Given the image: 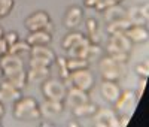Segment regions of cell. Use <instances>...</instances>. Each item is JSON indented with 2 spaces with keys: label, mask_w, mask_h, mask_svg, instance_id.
I'll return each instance as SVG.
<instances>
[{
  "label": "cell",
  "mask_w": 149,
  "mask_h": 127,
  "mask_svg": "<svg viewBox=\"0 0 149 127\" xmlns=\"http://www.w3.org/2000/svg\"><path fill=\"white\" fill-rule=\"evenodd\" d=\"M93 126L95 127H118V117L112 109H97L93 114Z\"/></svg>",
  "instance_id": "obj_5"
},
{
  "label": "cell",
  "mask_w": 149,
  "mask_h": 127,
  "mask_svg": "<svg viewBox=\"0 0 149 127\" xmlns=\"http://www.w3.org/2000/svg\"><path fill=\"white\" fill-rule=\"evenodd\" d=\"M136 72H137L139 76H142V78H148V75H149V67L146 63H140V65L136 66Z\"/></svg>",
  "instance_id": "obj_34"
},
{
  "label": "cell",
  "mask_w": 149,
  "mask_h": 127,
  "mask_svg": "<svg viewBox=\"0 0 149 127\" xmlns=\"http://www.w3.org/2000/svg\"><path fill=\"white\" fill-rule=\"evenodd\" d=\"M0 67H2V70H3V75L6 76V75H10V73H14L17 70L24 69V65H22L21 57L6 53V54H3L2 57H0Z\"/></svg>",
  "instance_id": "obj_7"
},
{
  "label": "cell",
  "mask_w": 149,
  "mask_h": 127,
  "mask_svg": "<svg viewBox=\"0 0 149 127\" xmlns=\"http://www.w3.org/2000/svg\"><path fill=\"white\" fill-rule=\"evenodd\" d=\"M30 55L31 58H37V60H43L46 61L49 66L52 65V61L55 60V54L51 48H48V45H40V46H31L30 49Z\"/></svg>",
  "instance_id": "obj_15"
},
{
  "label": "cell",
  "mask_w": 149,
  "mask_h": 127,
  "mask_svg": "<svg viewBox=\"0 0 149 127\" xmlns=\"http://www.w3.org/2000/svg\"><path fill=\"white\" fill-rule=\"evenodd\" d=\"M30 67H49V65L43 60H37V58H31L30 60Z\"/></svg>",
  "instance_id": "obj_37"
},
{
  "label": "cell",
  "mask_w": 149,
  "mask_h": 127,
  "mask_svg": "<svg viewBox=\"0 0 149 127\" xmlns=\"http://www.w3.org/2000/svg\"><path fill=\"white\" fill-rule=\"evenodd\" d=\"M51 21L49 15L43 11H37L34 12L33 15H30L27 20H26V27L29 32H37V30H45V25Z\"/></svg>",
  "instance_id": "obj_10"
},
{
  "label": "cell",
  "mask_w": 149,
  "mask_h": 127,
  "mask_svg": "<svg viewBox=\"0 0 149 127\" xmlns=\"http://www.w3.org/2000/svg\"><path fill=\"white\" fill-rule=\"evenodd\" d=\"M102 54V48L100 45H95V44H90L88 46V55H86V60L91 61V60H97Z\"/></svg>",
  "instance_id": "obj_28"
},
{
  "label": "cell",
  "mask_w": 149,
  "mask_h": 127,
  "mask_svg": "<svg viewBox=\"0 0 149 127\" xmlns=\"http://www.w3.org/2000/svg\"><path fill=\"white\" fill-rule=\"evenodd\" d=\"M0 124H2V115H0Z\"/></svg>",
  "instance_id": "obj_44"
},
{
  "label": "cell",
  "mask_w": 149,
  "mask_h": 127,
  "mask_svg": "<svg viewBox=\"0 0 149 127\" xmlns=\"http://www.w3.org/2000/svg\"><path fill=\"white\" fill-rule=\"evenodd\" d=\"M88 65H90V61L86 58H69L67 60V69H69V72L85 69V67H88Z\"/></svg>",
  "instance_id": "obj_27"
},
{
  "label": "cell",
  "mask_w": 149,
  "mask_h": 127,
  "mask_svg": "<svg viewBox=\"0 0 149 127\" xmlns=\"http://www.w3.org/2000/svg\"><path fill=\"white\" fill-rule=\"evenodd\" d=\"M124 34H125L131 42L140 44V42H145L148 39V29L145 25H131V27H128L124 32Z\"/></svg>",
  "instance_id": "obj_16"
},
{
  "label": "cell",
  "mask_w": 149,
  "mask_h": 127,
  "mask_svg": "<svg viewBox=\"0 0 149 127\" xmlns=\"http://www.w3.org/2000/svg\"><path fill=\"white\" fill-rule=\"evenodd\" d=\"M85 41V36L82 33H78V32H73V33H69L64 36V39H63V48L67 51L70 48H73L74 45H78L81 42Z\"/></svg>",
  "instance_id": "obj_24"
},
{
  "label": "cell",
  "mask_w": 149,
  "mask_h": 127,
  "mask_svg": "<svg viewBox=\"0 0 149 127\" xmlns=\"http://www.w3.org/2000/svg\"><path fill=\"white\" fill-rule=\"evenodd\" d=\"M128 27H131V22L127 18H124V20H118L113 22H107L106 32L109 34H119V33H124Z\"/></svg>",
  "instance_id": "obj_23"
},
{
  "label": "cell",
  "mask_w": 149,
  "mask_h": 127,
  "mask_svg": "<svg viewBox=\"0 0 149 127\" xmlns=\"http://www.w3.org/2000/svg\"><path fill=\"white\" fill-rule=\"evenodd\" d=\"M3 39H5V42L8 44V46H12L17 41H19V39H18V33H17V32H9V33L3 34Z\"/></svg>",
  "instance_id": "obj_32"
},
{
  "label": "cell",
  "mask_w": 149,
  "mask_h": 127,
  "mask_svg": "<svg viewBox=\"0 0 149 127\" xmlns=\"http://www.w3.org/2000/svg\"><path fill=\"white\" fill-rule=\"evenodd\" d=\"M49 78V67H30L27 72V82L42 84Z\"/></svg>",
  "instance_id": "obj_18"
},
{
  "label": "cell",
  "mask_w": 149,
  "mask_h": 127,
  "mask_svg": "<svg viewBox=\"0 0 149 127\" xmlns=\"http://www.w3.org/2000/svg\"><path fill=\"white\" fill-rule=\"evenodd\" d=\"M27 44L30 46H40V45H48L51 42V33L45 30H37V32H30L27 36Z\"/></svg>",
  "instance_id": "obj_17"
},
{
  "label": "cell",
  "mask_w": 149,
  "mask_h": 127,
  "mask_svg": "<svg viewBox=\"0 0 149 127\" xmlns=\"http://www.w3.org/2000/svg\"><path fill=\"white\" fill-rule=\"evenodd\" d=\"M127 20L131 25H145L148 22V6H133L127 11Z\"/></svg>",
  "instance_id": "obj_12"
},
{
  "label": "cell",
  "mask_w": 149,
  "mask_h": 127,
  "mask_svg": "<svg viewBox=\"0 0 149 127\" xmlns=\"http://www.w3.org/2000/svg\"><path fill=\"white\" fill-rule=\"evenodd\" d=\"M131 44H133V42H131L124 33L110 34L109 42H107V45H106V51H107V54L118 53V51H122V53H130Z\"/></svg>",
  "instance_id": "obj_6"
},
{
  "label": "cell",
  "mask_w": 149,
  "mask_h": 127,
  "mask_svg": "<svg viewBox=\"0 0 149 127\" xmlns=\"http://www.w3.org/2000/svg\"><path fill=\"white\" fill-rule=\"evenodd\" d=\"M52 29H54V25H52V22L51 21H49L46 25H45V32H48V33H51L52 32Z\"/></svg>",
  "instance_id": "obj_41"
},
{
  "label": "cell",
  "mask_w": 149,
  "mask_h": 127,
  "mask_svg": "<svg viewBox=\"0 0 149 127\" xmlns=\"http://www.w3.org/2000/svg\"><path fill=\"white\" fill-rule=\"evenodd\" d=\"M42 91L45 94L46 99H51V100H60L63 102L67 93V88L64 85V82H61L58 79H46L45 82H42Z\"/></svg>",
  "instance_id": "obj_3"
},
{
  "label": "cell",
  "mask_w": 149,
  "mask_h": 127,
  "mask_svg": "<svg viewBox=\"0 0 149 127\" xmlns=\"http://www.w3.org/2000/svg\"><path fill=\"white\" fill-rule=\"evenodd\" d=\"M0 36H3V30H2V27H0Z\"/></svg>",
  "instance_id": "obj_43"
},
{
  "label": "cell",
  "mask_w": 149,
  "mask_h": 127,
  "mask_svg": "<svg viewBox=\"0 0 149 127\" xmlns=\"http://www.w3.org/2000/svg\"><path fill=\"white\" fill-rule=\"evenodd\" d=\"M88 46H90V41H88V37H85L84 42L67 49L69 58H86V55H88Z\"/></svg>",
  "instance_id": "obj_21"
},
{
  "label": "cell",
  "mask_w": 149,
  "mask_h": 127,
  "mask_svg": "<svg viewBox=\"0 0 149 127\" xmlns=\"http://www.w3.org/2000/svg\"><path fill=\"white\" fill-rule=\"evenodd\" d=\"M97 111V108H95V105H93V103H84V105H81V106H76V108H73V114L76 117H90V115H93V114Z\"/></svg>",
  "instance_id": "obj_26"
},
{
  "label": "cell",
  "mask_w": 149,
  "mask_h": 127,
  "mask_svg": "<svg viewBox=\"0 0 149 127\" xmlns=\"http://www.w3.org/2000/svg\"><path fill=\"white\" fill-rule=\"evenodd\" d=\"M14 115L18 120H37L40 117V111L37 106V102L33 97H19L15 102Z\"/></svg>",
  "instance_id": "obj_1"
},
{
  "label": "cell",
  "mask_w": 149,
  "mask_h": 127,
  "mask_svg": "<svg viewBox=\"0 0 149 127\" xmlns=\"http://www.w3.org/2000/svg\"><path fill=\"white\" fill-rule=\"evenodd\" d=\"M39 111H40V117H45V118H52L55 115L63 111V102L60 100H51V99H46L43 103H40L39 106Z\"/></svg>",
  "instance_id": "obj_13"
},
{
  "label": "cell",
  "mask_w": 149,
  "mask_h": 127,
  "mask_svg": "<svg viewBox=\"0 0 149 127\" xmlns=\"http://www.w3.org/2000/svg\"><path fill=\"white\" fill-rule=\"evenodd\" d=\"M30 49H31V46L27 44V41H17L12 46H9L8 53L21 57V55H24V54H30Z\"/></svg>",
  "instance_id": "obj_25"
},
{
  "label": "cell",
  "mask_w": 149,
  "mask_h": 127,
  "mask_svg": "<svg viewBox=\"0 0 149 127\" xmlns=\"http://www.w3.org/2000/svg\"><path fill=\"white\" fill-rule=\"evenodd\" d=\"M64 85L67 87H78L84 91H88L94 85V76L88 67L70 72L69 78L64 79Z\"/></svg>",
  "instance_id": "obj_2"
},
{
  "label": "cell",
  "mask_w": 149,
  "mask_h": 127,
  "mask_svg": "<svg viewBox=\"0 0 149 127\" xmlns=\"http://www.w3.org/2000/svg\"><path fill=\"white\" fill-rule=\"evenodd\" d=\"M98 2H100V0H84V5L86 8H94L95 9V6H97Z\"/></svg>",
  "instance_id": "obj_40"
},
{
  "label": "cell",
  "mask_w": 149,
  "mask_h": 127,
  "mask_svg": "<svg viewBox=\"0 0 149 127\" xmlns=\"http://www.w3.org/2000/svg\"><path fill=\"white\" fill-rule=\"evenodd\" d=\"M124 18H127V11L118 3L112 5L110 8H107L104 11V20L107 22H113V21H118V20H124Z\"/></svg>",
  "instance_id": "obj_20"
},
{
  "label": "cell",
  "mask_w": 149,
  "mask_h": 127,
  "mask_svg": "<svg viewBox=\"0 0 149 127\" xmlns=\"http://www.w3.org/2000/svg\"><path fill=\"white\" fill-rule=\"evenodd\" d=\"M100 91H102L103 97L107 102H110V103H115V102L118 100V97H119V94H121V90L115 84V81H106V79L100 85Z\"/></svg>",
  "instance_id": "obj_14"
},
{
  "label": "cell",
  "mask_w": 149,
  "mask_h": 127,
  "mask_svg": "<svg viewBox=\"0 0 149 127\" xmlns=\"http://www.w3.org/2000/svg\"><path fill=\"white\" fill-rule=\"evenodd\" d=\"M115 3H116L115 0H100V2L97 3L95 9L97 11H106L107 8H110L112 5H115Z\"/></svg>",
  "instance_id": "obj_35"
},
{
  "label": "cell",
  "mask_w": 149,
  "mask_h": 127,
  "mask_svg": "<svg viewBox=\"0 0 149 127\" xmlns=\"http://www.w3.org/2000/svg\"><path fill=\"white\" fill-rule=\"evenodd\" d=\"M84 17V12L79 6H72L67 12H66V17H64V25L67 29H74L76 25L81 22Z\"/></svg>",
  "instance_id": "obj_19"
},
{
  "label": "cell",
  "mask_w": 149,
  "mask_h": 127,
  "mask_svg": "<svg viewBox=\"0 0 149 127\" xmlns=\"http://www.w3.org/2000/svg\"><path fill=\"white\" fill-rule=\"evenodd\" d=\"M130 120H131L130 114H122V115L118 118V127H125V126H128Z\"/></svg>",
  "instance_id": "obj_36"
},
{
  "label": "cell",
  "mask_w": 149,
  "mask_h": 127,
  "mask_svg": "<svg viewBox=\"0 0 149 127\" xmlns=\"http://www.w3.org/2000/svg\"><path fill=\"white\" fill-rule=\"evenodd\" d=\"M145 85H146V78H142L140 84H139V88L137 91H136V97H137V100L142 99V94H143V90H145Z\"/></svg>",
  "instance_id": "obj_38"
},
{
  "label": "cell",
  "mask_w": 149,
  "mask_h": 127,
  "mask_svg": "<svg viewBox=\"0 0 149 127\" xmlns=\"http://www.w3.org/2000/svg\"><path fill=\"white\" fill-rule=\"evenodd\" d=\"M97 30H98V27H97V21H95L94 18L86 20V33H88V36L94 34Z\"/></svg>",
  "instance_id": "obj_33"
},
{
  "label": "cell",
  "mask_w": 149,
  "mask_h": 127,
  "mask_svg": "<svg viewBox=\"0 0 149 127\" xmlns=\"http://www.w3.org/2000/svg\"><path fill=\"white\" fill-rule=\"evenodd\" d=\"M98 69H100L102 76L106 81H116L121 76V66L119 63H116L113 58H110L109 55L103 57L98 63Z\"/></svg>",
  "instance_id": "obj_4"
},
{
  "label": "cell",
  "mask_w": 149,
  "mask_h": 127,
  "mask_svg": "<svg viewBox=\"0 0 149 127\" xmlns=\"http://www.w3.org/2000/svg\"><path fill=\"white\" fill-rule=\"evenodd\" d=\"M21 96V90L15 88L8 79L0 82V103H9V102H17Z\"/></svg>",
  "instance_id": "obj_11"
},
{
  "label": "cell",
  "mask_w": 149,
  "mask_h": 127,
  "mask_svg": "<svg viewBox=\"0 0 149 127\" xmlns=\"http://www.w3.org/2000/svg\"><path fill=\"white\" fill-rule=\"evenodd\" d=\"M64 100H66L67 106H70V108L73 109V108L81 106V105H84V103H88L90 97H88V93L84 91V90H81V88H78V87H70L69 91L66 93Z\"/></svg>",
  "instance_id": "obj_8"
},
{
  "label": "cell",
  "mask_w": 149,
  "mask_h": 127,
  "mask_svg": "<svg viewBox=\"0 0 149 127\" xmlns=\"http://www.w3.org/2000/svg\"><path fill=\"white\" fill-rule=\"evenodd\" d=\"M136 103H137V97H136L134 91H124L119 94L118 100L115 102L116 105V111L121 114H128L136 108Z\"/></svg>",
  "instance_id": "obj_9"
},
{
  "label": "cell",
  "mask_w": 149,
  "mask_h": 127,
  "mask_svg": "<svg viewBox=\"0 0 149 127\" xmlns=\"http://www.w3.org/2000/svg\"><path fill=\"white\" fill-rule=\"evenodd\" d=\"M110 58H113L116 63H119V65H122V63H125L128 60V53H122V51H118V53H112L109 54Z\"/></svg>",
  "instance_id": "obj_31"
},
{
  "label": "cell",
  "mask_w": 149,
  "mask_h": 127,
  "mask_svg": "<svg viewBox=\"0 0 149 127\" xmlns=\"http://www.w3.org/2000/svg\"><path fill=\"white\" fill-rule=\"evenodd\" d=\"M115 2H116V3H118V2H122V0H115Z\"/></svg>",
  "instance_id": "obj_45"
},
{
  "label": "cell",
  "mask_w": 149,
  "mask_h": 127,
  "mask_svg": "<svg viewBox=\"0 0 149 127\" xmlns=\"http://www.w3.org/2000/svg\"><path fill=\"white\" fill-rule=\"evenodd\" d=\"M3 76V70H2V67H0V78Z\"/></svg>",
  "instance_id": "obj_42"
},
{
  "label": "cell",
  "mask_w": 149,
  "mask_h": 127,
  "mask_svg": "<svg viewBox=\"0 0 149 127\" xmlns=\"http://www.w3.org/2000/svg\"><path fill=\"white\" fill-rule=\"evenodd\" d=\"M14 8V0H0V18L6 17Z\"/></svg>",
  "instance_id": "obj_29"
},
{
  "label": "cell",
  "mask_w": 149,
  "mask_h": 127,
  "mask_svg": "<svg viewBox=\"0 0 149 127\" xmlns=\"http://www.w3.org/2000/svg\"><path fill=\"white\" fill-rule=\"evenodd\" d=\"M57 63H58V67H60V73H61V78L63 79H67L69 78V69H67V58L64 57H58L57 58Z\"/></svg>",
  "instance_id": "obj_30"
},
{
  "label": "cell",
  "mask_w": 149,
  "mask_h": 127,
  "mask_svg": "<svg viewBox=\"0 0 149 127\" xmlns=\"http://www.w3.org/2000/svg\"><path fill=\"white\" fill-rule=\"evenodd\" d=\"M6 79L14 85L15 88H18V90H22L24 87H26L27 84V72H24V69L21 70H17L14 73L10 75H6Z\"/></svg>",
  "instance_id": "obj_22"
},
{
  "label": "cell",
  "mask_w": 149,
  "mask_h": 127,
  "mask_svg": "<svg viewBox=\"0 0 149 127\" xmlns=\"http://www.w3.org/2000/svg\"><path fill=\"white\" fill-rule=\"evenodd\" d=\"M9 51V46H8V44L5 42V39H3V36H0V55H3V54H6Z\"/></svg>",
  "instance_id": "obj_39"
}]
</instances>
